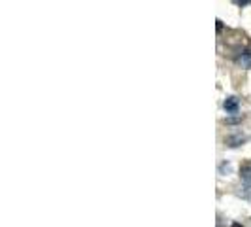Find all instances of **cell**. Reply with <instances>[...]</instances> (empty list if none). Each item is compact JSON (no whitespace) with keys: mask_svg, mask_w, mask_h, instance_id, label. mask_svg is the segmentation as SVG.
Wrapping results in <instances>:
<instances>
[{"mask_svg":"<svg viewBox=\"0 0 251 227\" xmlns=\"http://www.w3.org/2000/svg\"><path fill=\"white\" fill-rule=\"evenodd\" d=\"M246 137L244 135H232V137H228V139L225 140V144L228 146V148H236V146H240V144H244L246 142Z\"/></svg>","mask_w":251,"mask_h":227,"instance_id":"obj_2","label":"cell"},{"mask_svg":"<svg viewBox=\"0 0 251 227\" xmlns=\"http://www.w3.org/2000/svg\"><path fill=\"white\" fill-rule=\"evenodd\" d=\"M223 106H225L226 114H236V112H238L240 102H238V99H236V97H228Z\"/></svg>","mask_w":251,"mask_h":227,"instance_id":"obj_1","label":"cell"},{"mask_svg":"<svg viewBox=\"0 0 251 227\" xmlns=\"http://www.w3.org/2000/svg\"><path fill=\"white\" fill-rule=\"evenodd\" d=\"M240 176L246 184H251V165H246L242 170H240Z\"/></svg>","mask_w":251,"mask_h":227,"instance_id":"obj_4","label":"cell"},{"mask_svg":"<svg viewBox=\"0 0 251 227\" xmlns=\"http://www.w3.org/2000/svg\"><path fill=\"white\" fill-rule=\"evenodd\" d=\"M238 64L242 68H251V51H246V53H242L238 57Z\"/></svg>","mask_w":251,"mask_h":227,"instance_id":"obj_3","label":"cell"}]
</instances>
